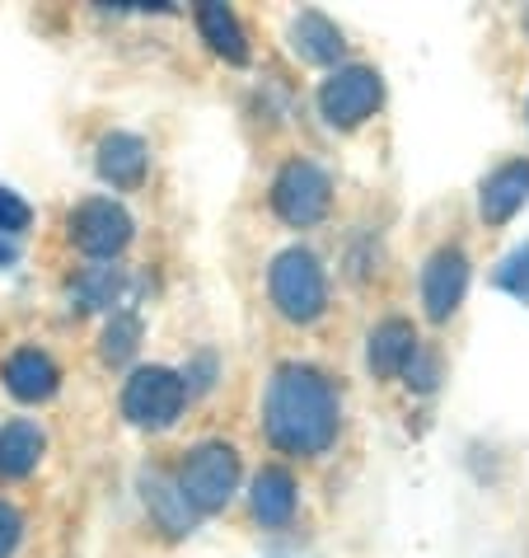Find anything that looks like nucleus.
<instances>
[{"label":"nucleus","mask_w":529,"mask_h":558,"mask_svg":"<svg viewBox=\"0 0 529 558\" xmlns=\"http://www.w3.org/2000/svg\"><path fill=\"white\" fill-rule=\"evenodd\" d=\"M262 427L268 441L286 456H319L337 437V390L315 366L286 362L262 399Z\"/></svg>","instance_id":"nucleus-1"},{"label":"nucleus","mask_w":529,"mask_h":558,"mask_svg":"<svg viewBox=\"0 0 529 558\" xmlns=\"http://www.w3.org/2000/svg\"><path fill=\"white\" fill-rule=\"evenodd\" d=\"M268 291L276 315L291 324H315L329 310V277H323V263L309 250H282L268 268Z\"/></svg>","instance_id":"nucleus-2"},{"label":"nucleus","mask_w":529,"mask_h":558,"mask_svg":"<svg viewBox=\"0 0 529 558\" xmlns=\"http://www.w3.org/2000/svg\"><path fill=\"white\" fill-rule=\"evenodd\" d=\"M179 488H183V498H188L193 511H221L230 498H235V488H239V456H235V446H225V441H201L197 451L183 460V470H179Z\"/></svg>","instance_id":"nucleus-3"},{"label":"nucleus","mask_w":529,"mask_h":558,"mask_svg":"<svg viewBox=\"0 0 529 558\" xmlns=\"http://www.w3.org/2000/svg\"><path fill=\"white\" fill-rule=\"evenodd\" d=\"M183 404H188V385L169 366H142L122 390V413L146 432H164L179 423Z\"/></svg>","instance_id":"nucleus-4"},{"label":"nucleus","mask_w":529,"mask_h":558,"mask_svg":"<svg viewBox=\"0 0 529 558\" xmlns=\"http://www.w3.org/2000/svg\"><path fill=\"white\" fill-rule=\"evenodd\" d=\"M333 203V179L315 160H286L272 179V211L286 226H315Z\"/></svg>","instance_id":"nucleus-5"},{"label":"nucleus","mask_w":529,"mask_h":558,"mask_svg":"<svg viewBox=\"0 0 529 558\" xmlns=\"http://www.w3.org/2000/svg\"><path fill=\"white\" fill-rule=\"evenodd\" d=\"M384 81L370 66H337L329 81L319 85V113L329 128H356L380 108Z\"/></svg>","instance_id":"nucleus-6"},{"label":"nucleus","mask_w":529,"mask_h":558,"mask_svg":"<svg viewBox=\"0 0 529 558\" xmlns=\"http://www.w3.org/2000/svg\"><path fill=\"white\" fill-rule=\"evenodd\" d=\"M71 240L89 258H118L132 244V216L113 197H89L71 211Z\"/></svg>","instance_id":"nucleus-7"},{"label":"nucleus","mask_w":529,"mask_h":558,"mask_svg":"<svg viewBox=\"0 0 529 558\" xmlns=\"http://www.w3.org/2000/svg\"><path fill=\"white\" fill-rule=\"evenodd\" d=\"M464 291H469V258L455 244L435 250L422 268V305H427V319L431 324H445L450 315L459 310Z\"/></svg>","instance_id":"nucleus-8"},{"label":"nucleus","mask_w":529,"mask_h":558,"mask_svg":"<svg viewBox=\"0 0 529 558\" xmlns=\"http://www.w3.org/2000/svg\"><path fill=\"white\" fill-rule=\"evenodd\" d=\"M525 203H529V160L496 165L478 189V216L488 226H506Z\"/></svg>","instance_id":"nucleus-9"},{"label":"nucleus","mask_w":529,"mask_h":558,"mask_svg":"<svg viewBox=\"0 0 529 558\" xmlns=\"http://www.w3.org/2000/svg\"><path fill=\"white\" fill-rule=\"evenodd\" d=\"M0 380H5V390L20 399V404H42V399H52L57 395V366H52V356L48 352H38V348H20L5 362V371H0Z\"/></svg>","instance_id":"nucleus-10"},{"label":"nucleus","mask_w":529,"mask_h":558,"mask_svg":"<svg viewBox=\"0 0 529 558\" xmlns=\"http://www.w3.org/2000/svg\"><path fill=\"white\" fill-rule=\"evenodd\" d=\"M417 348L422 343H417V329L408 319H384V324H376V333H370L366 362L380 380H389V376H403V371H408Z\"/></svg>","instance_id":"nucleus-11"},{"label":"nucleus","mask_w":529,"mask_h":558,"mask_svg":"<svg viewBox=\"0 0 529 558\" xmlns=\"http://www.w3.org/2000/svg\"><path fill=\"white\" fill-rule=\"evenodd\" d=\"M146 142L132 132H108L99 142V174L113 183V189H136V183L146 179Z\"/></svg>","instance_id":"nucleus-12"},{"label":"nucleus","mask_w":529,"mask_h":558,"mask_svg":"<svg viewBox=\"0 0 529 558\" xmlns=\"http://www.w3.org/2000/svg\"><path fill=\"white\" fill-rule=\"evenodd\" d=\"M291 48L300 61H315V66H333L347 52V43H342V28L329 20V14L319 10H305L300 20L291 24Z\"/></svg>","instance_id":"nucleus-13"},{"label":"nucleus","mask_w":529,"mask_h":558,"mask_svg":"<svg viewBox=\"0 0 529 558\" xmlns=\"http://www.w3.org/2000/svg\"><path fill=\"white\" fill-rule=\"evenodd\" d=\"M42 460V427L28 423V417H14V423L0 427V478H24L34 474Z\"/></svg>","instance_id":"nucleus-14"},{"label":"nucleus","mask_w":529,"mask_h":558,"mask_svg":"<svg viewBox=\"0 0 529 558\" xmlns=\"http://www.w3.org/2000/svg\"><path fill=\"white\" fill-rule=\"evenodd\" d=\"M142 493H146L150 517L160 521L169 535H188V531H193V517H197V511L188 507V498H183V488H179V484H169L160 470L142 474Z\"/></svg>","instance_id":"nucleus-15"},{"label":"nucleus","mask_w":529,"mask_h":558,"mask_svg":"<svg viewBox=\"0 0 529 558\" xmlns=\"http://www.w3.org/2000/svg\"><path fill=\"white\" fill-rule=\"evenodd\" d=\"M295 478L282 470V464H268L258 478H254V517L262 525H286L295 517Z\"/></svg>","instance_id":"nucleus-16"},{"label":"nucleus","mask_w":529,"mask_h":558,"mask_svg":"<svg viewBox=\"0 0 529 558\" xmlns=\"http://www.w3.org/2000/svg\"><path fill=\"white\" fill-rule=\"evenodd\" d=\"M197 28H201V38L211 43V52L216 57H225V61H235V66H244L248 61V38H244V28L235 20V10L230 5H197Z\"/></svg>","instance_id":"nucleus-17"},{"label":"nucleus","mask_w":529,"mask_h":558,"mask_svg":"<svg viewBox=\"0 0 529 558\" xmlns=\"http://www.w3.org/2000/svg\"><path fill=\"white\" fill-rule=\"evenodd\" d=\"M136 348H142V315L122 310V315H113V324L103 329L99 356L108 366H122V362H132V356H136Z\"/></svg>","instance_id":"nucleus-18"},{"label":"nucleus","mask_w":529,"mask_h":558,"mask_svg":"<svg viewBox=\"0 0 529 558\" xmlns=\"http://www.w3.org/2000/svg\"><path fill=\"white\" fill-rule=\"evenodd\" d=\"M118 291H122V272L118 268H89L81 282H75V310H103V305H113L118 301Z\"/></svg>","instance_id":"nucleus-19"},{"label":"nucleus","mask_w":529,"mask_h":558,"mask_svg":"<svg viewBox=\"0 0 529 558\" xmlns=\"http://www.w3.org/2000/svg\"><path fill=\"white\" fill-rule=\"evenodd\" d=\"M496 287L506 291V296H516L520 305H529V240L520 244V250H510L502 263H496Z\"/></svg>","instance_id":"nucleus-20"},{"label":"nucleus","mask_w":529,"mask_h":558,"mask_svg":"<svg viewBox=\"0 0 529 558\" xmlns=\"http://www.w3.org/2000/svg\"><path fill=\"white\" fill-rule=\"evenodd\" d=\"M28 221H34V211H28L24 197L0 189V235H20V230H28Z\"/></svg>","instance_id":"nucleus-21"},{"label":"nucleus","mask_w":529,"mask_h":558,"mask_svg":"<svg viewBox=\"0 0 529 558\" xmlns=\"http://www.w3.org/2000/svg\"><path fill=\"white\" fill-rule=\"evenodd\" d=\"M20 535H24L20 511H14L10 502H0V558H10V554H14V545H20Z\"/></svg>","instance_id":"nucleus-22"},{"label":"nucleus","mask_w":529,"mask_h":558,"mask_svg":"<svg viewBox=\"0 0 529 558\" xmlns=\"http://www.w3.org/2000/svg\"><path fill=\"white\" fill-rule=\"evenodd\" d=\"M403 376H408V385H417V390H431V385H435V356H427L422 348H417Z\"/></svg>","instance_id":"nucleus-23"},{"label":"nucleus","mask_w":529,"mask_h":558,"mask_svg":"<svg viewBox=\"0 0 529 558\" xmlns=\"http://www.w3.org/2000/svg\"><path fill=\"white\" fill-rule=\"evenodd\" d=\"M0 263H14V250H10V244H0Z\"/></svg>","instance_id":"nucleus-24"},{"label":"nucleus","mask_w":529,"mask_h":558,"mask_svg":"<svg viewBox=\"0 0 529 558\" xmlns=\"http://www.w3.org/2000/svg\"><path fill=\"white\" fill-rule=\"evenodd\" d=\"M525 28H529V10H525Z\"/></svg>","instance_id":"nucleus-25"},{"label":"nucleus","mask_w":529,"mask_h":558,"mask_svg":"<svg viewBox=\"0 0 529 558\" xmlns=\"http://www.w3.org/2000/svg\"><path fill=\"white\" fill-rule=\"evenodd\" d=\"M525 118H529V104H525Z\"/></svg>","instance_id":"nucleus-26"}]
</instances>
